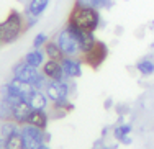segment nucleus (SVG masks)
Wrapping results in <instances>:
<instances>
[{"label":"nucleus","instance_id":"1","mask_svg":"<svg viewBox=\"0 0 154 149\" xmlns=\"http://www.w3.org/2000/svg\"><path fill=\"white\" fill-rule=\"evenodd\" d=\"M67 23L74 25L75 28L82 31H90L95 33L98 30L102 23V17H100V10L95 8H87V7H79L74 5L67 17Z\"/></svg>","mask_w":154,"mask_h":149},{"label":"nucleus","instance_id":"2","mask_svg":"<svg viewBox=\"0 0 154 149\" xmlns=\"http://www.w3.org/2000/svg\"><path fill=\"white\" fill-rule=\"evenodd\" d=\"M26 31V21H25V13L18 10H10L5 20L0 21V33H2L3 44H12L15 43L21 35Z\"/></svg>","mask_w":154,"mask_h":149},{"label":"nucleus","instance_id":"3","mask_svg":"<svg viewBox=\"0 0 154 149\" xmlns=\"http://www.w3.org/2000/svg\"><path fill=\"white\" fill-rule=\"evenodd\" d=\"M56 43L59 44V48L62 49V53L69 57H80V44H79V38L77 33L74 31V28L71 25L66 23V26L57 33L56 36Z\"/></svg>","mask_w":154,"mask_h":149},{"label":"nucleus","instance_id":"4","mask_svg":"<svg viewBox=\"0 0 154 149\" xmlns=\"http://www.w3.org/2000/svg\"><path fill=\"white\" fill-rule=\"evenodd\" d=\"M20 134L25 141L26 149H38L49 141V133H46V129H39L28 123L20 126Z\"/></svg>","mask_w":154,"mask_h":149},{"label":"nucleus","instance_id":"5","mask_svg":"<svg viewBox=\"0 0 154 149\" xmlns=\"http://www.w3.org/2000/svg\"><path fill=\"white\" fill-rule=\"evenodd\" d=\"M107 56H108V46L105 44L103 41L97 39L92 48L80 56V59H82V62L85 64V66H89L92 69H98L105 62Z\"/></svg>","mask_w":154,"mask_h":149},{"label":"nucleus","instance_id":"6","mask_svg":"<svg viewBox=\"0 0 154 149\" xmlns=\"http://www.w3.org/2000/svg\"><path fill=\"white\" fill-rule=\"evenodd\" d=\"M69 79L64 81H49L45 89V93L48 95L51 103H56V102H62V100H69Z\"/></svg>","mask_w":154,"mask_h":149},{"label":"nucleus","instance_id":"7","mask_svg":"<svg viewBox=\"0 0 154 149\" xmlns=\"http://www.w3.org/2000/svg\"><path fill=\"white\" fill-rule=\"evenodd\" d=\"M12 74H13V77H15V79H20V81L28 82V84H31V85H33V84L36 82V79L39 77L41 71L36 69V67H33V66H30L25 59H21V61H18L15 66H13Z\"/></svg>","mask_w":154,"mask_h":149},{"label":"nucleus","instance_id":"8","mask_svg":"<svg viewBox=\"0 0 154 149\" xmlns=\"http://www.w3.org/2000/svg\"><path fill=\"white\" fill-rule=\"evenodd\" d=\"M62 71H64L66 79H77L82 75V59L80 57H69L66 56L62 61Z\"/></svg>","mask_w":154,"mask_h":149},{"label":"nucleus","instance_id":"9","mask_svg":"<svg viewBox=\"0 0 154 149\" xmlns=\"http://www.w3.org/2000/svg\"><path fill=\"white\" fill-rule=\"evenodd\" d=\"M31 111H33V108H31V105L28 103L26 100L17 102V103L13 105V121H15L17 125H20V126L26 125Z\"/></svg>","mask_w":154,"mask_h":149},{"label":"nucleus","instance_id":"10","mask_svg":"<svg viewBox=\"0 0 154 149\" xmlns=\"http://www.w3.org/2000/svg\"><path fill=\"white\" fill-rule=\"evenodd\" d=\"M41 72L49 79V81H64L66 79L64 71H62V64L57 62V61L46 59V62L43 64V67H41Z\"/></svg>","mask_w":154,"mask_h":149},{"label":"nucleus","instance_id":"11","mask_svg":"<svg viewBox=\"0 0 154 149\" xmlns=\"http://www.w3.org/2000/svg\"><path fill=\"white\" fill-rule=\"evenodd\" d=\"M31 105L33 110H46L49 107V99L45 93V90H33V93L30 95V99L26 100Z\"/></svg>","mask_w":154,"mask_h":149},{"label":"nucleus","instance_id":"12","mask_svg":"<svg viewBox=\"0 0 154 149\" xmlns=\"http://www.w3.org/2000/svg\"><path fill=\"white\" fill-rule=\"evenodd\" d=\"M48 7H49V0H28V3L25 5V13L39 18L46 12Z\"/></svg>","mask_w":154,"mask_h":149},{"label":"nucleus","instance_id":"13","mask_svg":"<svg viewBox=\"0 0 154 149\" xmlns=\"http://www.w3.org/2000/svg\"><path fill=\"white\" fill-rule=\"evenodd\" d=\"M48 123H49V113L46 110H33L28 118V125H33L39 129H46Z\"/></svg>","mask_w":154,"mask_h":149},{"label":"nucleus","instance_id":"14","mask_svg":"<svg viewBox=\"0 0 154 149\" xmlns=\"http://www.w3.org/2000/svg\"><path fill=\"white\" fill-rule=\"evenodd\" d=\"M23 59L26 61L30 66L39 69V67H43V64L46 62L48 57H46V54H45V51H43V49H35V48H33L31 51H28V53L25 54Z\"/></svg>","mask_w":154,"mask_h":149},{"label":"nucleus","instance_id":"15","mask_svg":"<svg viewBox=\"0 0 154 149\" xmlns=\"http://www.w3.org/2000/svg\"><path fill=\"white\" fill-rule=\"evenodd\" d=\"M43 51H45L46 57H48V59H51V61L62 62L64 57H66V54L62 53V49L59 48V44L56 43V39H54V41H51V39H49V41L46 43V46L43 48Z\"/></svg>","mask_w":154,"mask_h":149},{"label":"nucleus","instance_id":"16","mask_svg":"<svg viewBox=\"0 0 154 149\" xmlns=\"http://www.w3.org/2000/svg\"><path fill=\"white\" fill-rule=\"evenodd\" d=\"M130 133H131V125H118V126H115V129H113V136L123 144H130L131 143Z\"/></svg>","mask_w":154,"mask_h":149},{"label":"nucleus","instance_id":"17","mask_svg":"<svg viewBox=\"0 0 154 149\" xmlns=\"http://www.w3.org/2000/svg\"><path fill=\"white\" fill-rule=\"evenodd\" d=\"M74 5L87 7V8H95V10H102V8H108V7L112 5V0H75Z\"/></svg>","mask_w":154,"mask_h":149},{"label":"nucleus","instance_id":"18","mask_svg":"<svg viewBox=\"0 0 154 149\" xmlns=\"http://www.w3.org/2000/svg\"><path fill=\"white\" fill-rule=\"evenodd\" d=\"M0 121H13V103L0 99Z\"/></svg>","mask_w":154,"mask_h":149},{"label":"nucleus","instance_id":"19","mask_svg":"<svg viewBox=\"0 0 154 149\" xmlns=\"http://www.w3.org/2000/svg\"><path fill=\"white\" fill-rule=\"evenodd\" d=\"M136 69L141 75H152L154 74V62L151 59H139L136 62Z\"/></svg>","mask_w":154,"mask_h":149},{"label":"nucleus","instance_id":"20","mask_svg":"<svg viewBox=\"0 0 154 149\" xmlns=\"http://www.w3.org/2000/svg\"><path fill=\"white\" fill-rule=\"evenodd\" d=\"M5 149H26V146H25V141H23V138H21L20 131H17L15 134H12V136L7 139Z\"/></svg>","mask_w":154,"mask_h":149},{"label":"nucleus","instance_id":"21","mask_svg":"<svg viewBox=\"0 0 154 149\" xmlns=\"http://www.w3.org/2000/svg\"><path fill=\"white\" fill-rule=\"evenodd\" d=\"M48 41H49V38H48L46 33H38V35H35V38H33V48L35 49H43Z\"/></svg>","mask_w":154,"mask_h":149},{"label":"nucleus","instance_id":"22","mask_svg":"<svg viewBox=\"0 0 154 149\" xmlns=\"http://www.w3.org/2000/svg\"><path fill=\"white\" fill-rule=\"evenodd\" d=\"M38 149H51V147L48 146V144H43V146H41V147H38Z\"/></svg>","mask_w":154,"mask_h":149},{"label":"nucleus","instance_id":"23","mask_svg":"<svg viewBox=\"0 0 154 149\" xmlns=\"http://www.w3.org/2000/svg\"><path fill=\"white\" fill-rule=\"evenodd\" d=\"M0 44H3V43H2V33H0Z\"/></svg>","mask_w":154,"mask_h":149},{"label":"nucleus","instance_id":"24","mask_svg":"<svg viewBox=\"0 0 154 149\" xmlns=\"http://www.w3.org/2000/svg\"><path fill=\"white\" fill-rule=\"evenodd\" d=\"M103 149H113V147H103Z\"/></svg>","mask_w":154,"mask_h":149}]
</instances>
